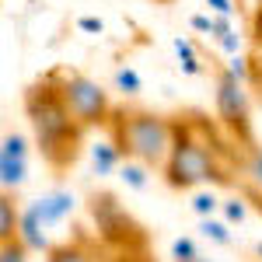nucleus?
I'll list each match as a JSON object with an SVG mask.
<instances>
[{
    "instance_id": "obj_1",
    "label": "nucleus",
    "mask_w": 262,
    "mask_h": 262,
    "mask_svg": "<svg viewBox=\"0 0 262 262\" xmlns=\"http://www.w3.org/2000/svg\"><path fill=\"white\" fill-rule=\"evenodd\" d=\"M25 116H28V126H32V137H35L42 161L49 168H56V171L70 168L77 150H81L84 126L70 112V105L63 101L56 74L35 81L25 91Z\"/></svg>"
},
{
    "instance_id": "obj_2",
    "label": "nucleus",
    "mask_w": 262,
    "mask_h": 262,
    "mask_svg": "<svg viewBox=\"0 0 262 262\" xmlns=\"http://www.w3.org/2000/svg\"><path fill=\"white\" fill-rule=\"evenodd\" d=\"M213 129H206V122H192V119H175V143H171V154L164 161L161 175L171 189H196L206 182H231V171L224 168V154L227 147H217L210 140Z\"/></svg>"
},
{
    "instance_id": "obj_3",
    "label": "nucleus",
    "mask_w": 262,
    "mask_h": 262,
    "mask_svg": "<svg viewBox=\"0 0 262 262\" xmlns=\"http://www.w3.org/2000/svg\"><path fill=\"white\" fill-rule=\"evenodd\" d=\"M105 133L116 140V147L126 158H137L150 168H164L175 143V119L143 112V108H116Z\"/></svg>"
},
{
    "instance_id": "obj_4",
    "label": "nucleus",
    "mask_w": 262,
    "mask_h": 262,
    "mask_svg": "<svg viewBox=\"0 0 262 262\" xmlns=\"http://www.w3.org/2000/svg\"><path fill=\"white\" fill-rule=\"evenodd\" d=\"M213 108L221 126L231 133V140L252 147V101H248V84L234 81L231 74H224L221 67L213 70Z\"/></svg>"
},
{
    "instance_id": "obj_5",
    "label": "nucleus",
    "mask_w": 262,
    "mask_h": 262,
    "mask_svg": "<svg viewBox=\"0 0 262 262\" xmlns=\"http://www.w3.org/2000/svg\"><path fill=\"white\" fill-rule=\"evenodd\" d=\"M88 213H91L95 231H98V242L105 245V248H122V252H129V248L143 245V227L126 213V206H122L112 192H95V196L88 200Z\"/></svg>"
},
{
    "instance_id": "obj_6",
    "label": "nucleus",
    "mask_w": 262,
    "mask_h": 262,
    "mask_svg": "<svg viewBox=\"0 0 262 262\" xmlns=\"http://www.w3.org/2000/svg\"><path fill=\"white\" fill-rule=\"evenodd\" d=\"M56 84H60L63 91V101L70 105V112L77 116V122H81L84 129H95V126H108V119H112V101H108V91L101 88V84H95L91 77H84V74H56Z\"/></svg>"
},
{
    "instance_id": "obj_7",
    "label": "nucleus",
    "mask_w": 262,
    "mask_h": 262,
    "mask_svg": "<svg viewBox=\"0 0 262 262\" xmlns=\"http://www.w3.org/2000/svg\"><path fill=\"white\" fill-rule=\"evenodd\" d=\"M35 210H39V217L46 221V227H53V224H63L70 213H74V192H67V189H56V192H49V196H42V200L32 203Z\"/></svg>"
},
{
    "instance_id": "obj_8",
    "label": "nucleus",
    "mask_w": 262,
    "mask_h": 262,
    "mask_svg": "<svg viewBox=\"0 0 262 262\" xmlns=\"http://www.w3.org/2000/svg\"><path fill=\"white\" fill-rule=\"evenodd\" d=\"M25 179H28V154H18L11 147H4L0 150V185L7 192H18Z\"/></svg>"
},
{
    "instance_id": "obj_9",
    "label": "nucleus",
    "mask_w": 262,
    "mask_h": 262,
    "mask_svg": "<svg viewBox=\"0 0 262 262\" xmlns=\"http://www.w3.org/2000/svg\"><path fill=\"white\" fill-rule=\"evenodd\" d=\"M46 262H105V259H101V252L88 238H74V242H67V245L49 248Z\"/></svg>"
},
{
    "instance_id": "obj_10",
    "label": "nucleus",
    "mask_w": 262,
    "mask_h": 262,
    "mask_svg": "<svg viewBox=\"0 0 262 262\" xmlns=\"http://www.w3.org/2000/svg\"><path fill=\"white\" fill-rule=\"evenodd\" d=\"M18 238L32 252H49L53 245H49V238H46V221L39 217V210L35 206H28V210H21V231H18Z\"/></svg>"
},
{
    "instance_id": "obj_11",
    "label": "nucleus",
    "mask_w": 262,
    "mask_h": 262,
    "mask_svg": "<svg viewBox=\"0 0 262 262\" xmlns=\"http://www.w3.org/2000/svg\"><path fill=\"white\" fill-rule=\"evenodd\" d=\"M126 161V154H122L116 140L112 137H105V140L91 143V168H95V175H112V171H119V164Z\"/></svg>"
},
{
    "instance_id": "obj_12",
    "label": "nucleus",
    "mask_w": 262,
    "mask_h": 262,
    "mask_svg": "<svg viewBox=\"0 0 262 262\" xmlns=\"http://www.w3.org/2000/svg\"><path fill=\"white\" fill-rule=\"evenodd\" d=\"M175 56H179V67L182 74H189V77H203L206 74V63H203L200 49H196V42L192 39H182V35H175Z\"/></svg>"
},
{
    "instance_id": "obj_13",
    "label": "nucleus",
    "mask_w": 262,
    "mask_h": 262,
    "mask_svg": "<svg viewBox=\"0 0 262 262\" xmlns=\"http://www.w3.org/2000/svg\"><path fill=\"white\" fill-rule=\"evenodd\" d=\"M21 231V210L14 206V196L4 189L0 196V242H14Z\"/></svg>"
},
{
    "instance_id": "obj_14",
    "label": "nucleus",
    "mask_w": 262,
    "mask_h": 262,
    "mask_svg": "<svg viewBox=\"0 0 262 262\" xmlns=\"http://www.w3.org/2000/svg\"><path fill=\"white\" fill-rule=\"evenodd\" d=\"M119 179L126 182V189L143 192V189H147V182H150V164L137 161V158H126V161L119 164Z\"/></svg>"
},
{
    "instance_id": "obj_15",
    "label": "nucleus",
    "mask_w": 262,
    "mask_h": 262,
    "mask_svg": "<svg viewBox=\"0 0 262 262\" xmlns=\"http://www.w3.org/2000/svg\"><path fill=\"white\" fill-rule=\"evenodd\" d=\"M200 234L206 238V242H213V245H234V238H231V224L224 221V217H200Z\"/></svg>"
},
{
    "instance_id": "obj_16",
    "label": "nucleus",
    "mask_w": 262,
    "mask_h": 262,
    "mask_svg": "<svg viewBox=\"0 0 262 262\" xmlns=\"http://www.w3.org/2000/svg\"><path fill=\"white\" fill-rule=\"evenodd\" d=\"M242 171H245V182L248 189L262 192V147H245V161H242Z\"/></svg>"
},
{
    "instance_id": "obj_17",
    "label": "nucleus",
    "mask_w": 262,
    "mask_h": 262,
    "mask_svg": "<svg viewBox=\"0 0 262 262\" xmlns=\"http://www.w3.org/2000/svg\"><path fill=\"white\" fill-rule=\"evenodd\" d=\"M112 84H116V91L126 95V98H133V95H140V91H143V81H140V74H137L133 67H116Z\"/></svg>"
},
{
    "instance_id": "obj_18",
    "label": "nucleus",
    "mask_w": 262,
    "mask_h": 262,
    "mask_svg": "<svg viewBox=\"0 0 262 262\" xmlns=\"http://www.w3.org/2000/svg\"><path fill=\"white\" fill-rule=\"evenodd\" d=\"M221 217L227 224H245V217H248V203H245V196H231V200L221 203Z\"/></svg>"
},
{
    "instance_id": "obj_19",
    "label": "nucleus",
    "mask_w": 262,
    "mask_h": 262,
    "mask_svg": "<svg viewBox=\"0 0 262 262\" xmlns=\"http://www.w3.org/2000/svg\"><path fill=\"white\" fill-rule=\"evenodd\" d=\"M28 245L14 238V242H0V262H28Z\"/></svg>"
},
{
    "instance_id": "obj_20",
    "label": "nucleus",
    "mask_w": 262,
    "mask_h": 262,
    "mask_svg": "<svg viewBox=\"0 0 262 262\" xmlns=\"http://www.w3.org/2000/svg\"><path fill=\"white\" fill-rule=\"evenodd\" d=\"M192 213L196 217H213V213H221V200L213 192H196L192 196Z\"/></svg>"
},
{
    "instance_id": "obj_21",
    "label": "nucleus",
    "mask_w": 262,
    "mask_h": 262,
    "mask_svg": "<svg viewBox=\"0 0 262 262\" xmlns=\"http://www.w3.org/2000/svg\"><path fill=\"white\" fill-rule=\"evenodd\" d=\"M248 42H252V49L262 53V0H255V7L248 14Z\"/></svg>"
},
{
    "instance_id": "obj_22",
    "label": "nucleus",
    "mask_w": 262,
    "mask_h": 262,
    "mask_svg": "<svg viewBox=\"0 0 262 262\" xmlns=\"http://www.w3.org/2000/svg\"><path fill=\"white\" fill-rule=\"evenodd\" d=\"M171 259L175 262H192V259H200V248H196L192 238H175V242H171Z\"/></svg>"
},
{
    "instance_id": "obj_23",
    "label": "nucleus",
    "mask_w": 262,
    "mask_h": 262,
    "mask_svg": "<svg viewBox=\"0 0 262 262\" xmlns=\"http://www.w3.org/2000/svg\"><path fill=\"white\" fill-rule=\"evenodd\" d=\"M252 91H255V98L262 101V53L259 49L252 53Z\"/></svg>"
},
{
    "instance_id": "obj_24",
    "label": "nucleus",
    "mask_w": 262,
    "mask_h": 262,
    "mask_svg": "<svg viewBox=\"0 0 262 262\" xmlns=\"http://www.w3.org/2000/svg\"><path fill=\"white\" fill-rule=\"evenodd\" d=\"M227 32H234V28H231V18H227V14H213V25H210V39L221 42Z\"/></svg>"
},
{
    "instance_id": "obj_25",
    "label": "nucleus",
    "mask_w": 262,
    "mask_h": 262,
    "mask_svg": "<svg viewBox=\"0 0 262 262\" xmlns=\"http://www.w3.org/2000/svg\"><path fill=\"white\" fill-rule=\"evenodd\" d=\"M77 28H81V32H88V35H101V32H105V21L84 14V18H77Z\"/></svg>"
},
{
    "instance_id": "obj_26",
    "label": "nucleus",
    "mask_w": 262,
    "mask_h": 262,
    "mask_svg": "<svg viewBox=\"0 0 262 262\" xmlns=\"http://www.w3.org/2000/svg\"><path fill=\"white\" fill-rule=\"evenodd\" d=\"M217 46H221L227 56H234V53H242V35H238V32H227V35H224Z\"/></svg>"
},
{
    "instance_id": "obj_27",
    "label": "nucleus",
    "mask_w": 262,
    "mask_h": 262,
    "mask_svg": "<svg viewBox=\"0 0 262 262\" xmlns=\"http://www.w3.org/2000/svg\"><path fill=\"white\" fill-rule=\"evenodd\" d=\"M189 25H192V32H200V35H210L213 14H192V18H189Z\"/></svg>"
},
{
    "instance_id": "obj_28",
    "label": "nucleus",
    "mask_w": 262,
    "mask_h": 262,
    "mask_svg": "<svg viewBox=\"0 0 262 262\" xmlns=\"http://www.w3.org/2000/svg\"><path fill=\"white\" fill-rule=\"evenodd\" d=\"M210 4V14H227L234 18V0H206Z\"/></svg>"
},
{
    "instance_id": "obj_29",
    "label": "nucleus",
    "mask_w": 262,
    "mask_h": 262,
    "mask_svg": "<svg viewBox=\"0 0 262 262\" xmlns=\"http://www.w3.org/2000/svg\"><path fill=\"white\" fill-rule=\"evenodd\" d=\"M255 255H259V259H262V242H259V245H255Z\"/></svg>"
},
{
    "instance_id": "obj_30",
    "label": "nucleus",
    "mask_w": 262,
    "mask_h": 262,
    "mask_svg": "<svg viewBox=\"0 0 262 262\" xmlns=\"http://www.w3.org/2000/svg\"><path fill=\"white\" fill-rule=\"evenodd\" d=\"M192 262H200V259H192Z\"/></svg>"
}]
</instances>
